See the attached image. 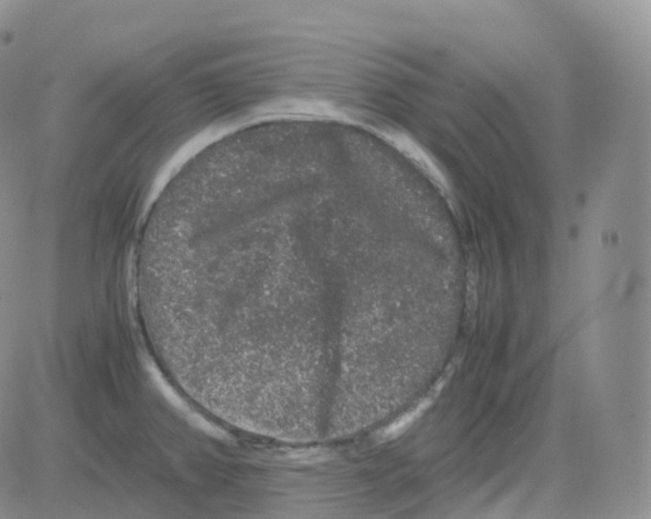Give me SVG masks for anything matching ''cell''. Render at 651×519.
<instances>
[{"label": "cell", "mask_w": 651, "mask_h": 519, "mask_svg": "<svg viewBox=\"0 0 651 519\" xmlns=\"http://www.w3.org/2000/svg\"><path fill=\"white\" fill-rule=\"evenodd\" d=\"M450 375H452V373H448L447 377H443L438 380L437 384L432 387V390L428 393V395L425 396L422 401L416 406V408H413L411 410L407 412V414L399 417L398 420L390 424L389 427L381 431L379 435L381 439L391 440L393 438L399 436L404 432L407 428L411 426V424L415 423L417 418L434 403L438 396L440 395V393L444 385H447Z\"/></svg>", "instance_id": "6da1fadb"}]
</instances>
